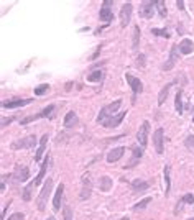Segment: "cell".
Here are the masks:
<instances>
[{"instance_id": "obj_1", "label": "cell", "mask_w": 194, "mask_h": 220, "mask_svg": "<svg viewBox=\"0 0 194 220\" xmlns=\"http://www.w3.org/2000/svg\"><path fill=\"white\" fill-rule=\"evenodd\" d=\"M120 105H122V100L119 99V100H115V102H112L110 105H107V107H104L102 110H100V113H99V117H97V122L99 123H105L107 120L110 118V117L117 112V110L120 108Z\"/></svg>"}, {"instance_id": "obj_2", "label": "cell", "mask_w": 194, "mask_h": 220, "mask_svg": "<svg viewBox=\"0 0 194 220\" xmlns=\"http://www.w3.org/2000/svg\"><path fill=\"white\" fill-rule=\"evenodd\" d=\"M36 145V136L35 135H30L26 138H21V140L12 143V148L13 150H26V148H33Z\"/></svg>"}, {"instance_id": "obj_3", "label": "cell", "mask_w": 194, "mask_h": 220, "mask_svg": "<svg viewBox=\"0 0 194 220\" xmlns=\"http://www.w3.org/2000/svg\"><path fill=\"white\" fill-rule=\"evenodd\" d=\"M148 133H150V123L143 122L140 130H138V133H136V140H138L141 148H145V146L148 145Z\"/></svg>"}, {"instance_id": "obj_4", "label": "cell", "mask_w": 194, "mask_h": 220, "mask_svg": "<svg viewBox=\"0 0 194 220\" xmlns=\"http://www.w3.org/2000/svg\"><path fill=\"white\" fill-rule=\"evenodd\" d=\"M51 187H53V181H51V179H48V181H46V184H45V187L41 189L40 197H38V209H40V210L45 209V205H46V199H48L49 192H51Z\"/></svg>"}, {"instance_id": "obj_5", "label": "cell", "mask_w": 194, "mask_h": 220, "mask_svg": "<svg viewBox=\"0 0 194 220\" xmlns=\"http://www.w3.org/2000/svg\"><path fill=\"white\" fill-rule=\"evenodd\" d=\"M130 17H132V3L128 2V3H124V7L120 10V23L124 28L130 23Z\"/></svg>"}, {"instance_id": "obj_6", "label": "cell", "mask_w": 194, "mask_h": 220, "mask_svg": "<svg viewBox=\"0 0 194 220\" xmlns=\"http://www.w3.org/2000/svg\"><path fill=\"white\" fill-rule=\"evenodd\" d=\"M91 190H92V182H91V174H84L82 178V190H81V199L86 201L91 197Z\"/></svg>"}, {"instance_id": "obj_7", "label": "cell", "mask_w": 194, "mask_h": 220, "mask_svg": "<svg viewBox=\"0 0 194 220\" xmlns=\"http://www.w3.org/2000/svg\"><path fill=\"white\" fill-rule=\"evenodd\" d=\"M155 7L156 5H155L153 0H145V2L141 3V8H140V17H143V18H152Z\"/></svg>"}, {"instance_id": "obj_8", "label": "cell", "mask_w": 194, "mask_h": 220, "mask_svg": "<svg viewBox=\"0 0 194 220\" xmlns=\"http://www.w3.org/2000/svg\"><path fill=\"white\" fill-rule=\"evenodd\" d=\"M153 143H155L156 153H158V155H161L163 150H164V146H163V128L155 130V133H153Z\"/></svg>"}, {"instance_id": "obj_9", "label": "cell", "mask_w": 194, "mask_h": 220, "mask_svg": "<svg viewBox=\"0 0 194 220\" xmlns=\"http://www.w3.org/2000/svg\"><path fill=\"white\" fill-rule=\"evenodd\" d=\"M127 117V112H120V113H117V115H112L109 120H107L104 125L107 127V128H115V127H119L122 122H124V118Z\"/></svg>"}, {"instance_id": "obj_10", "label": "cell", "mask_w": 194, "mask_h": 220, "mask_svg": "<svg viewBox=\"0 0 194 220\" xmlns=\"http://www.w3.org/2000/svg\"><path fill=\"white\" fill-rule=\"evenodd\" d=\"M31 104V99H18V100H3L2 107L3 108H15V107H23Z\"/></svg>"}, {"instance_id": "obj_11", "label": "cell", "mask_w": 194, "mask_h": 220, "mask_svg": "<svg viewBox=\"0 0 194 220\" xmlns=\"http://www.w3.org/2000/svg\"><path fill=\"white\" fill-rule=\"evenodd\" d=\"M30 176V171H28L26 166H17L15 173H13V178H15L17 182H25Z\"/></svg>"}, {"instance_id": "obj_12", "label": "cell", "mask_w": 194, "mask_h": 220, "mask_svg": "<svg viewBox=\"0 0 194 220\" xmlns=\"http://www.w3.org/2000/svg\"><path fill=\"white\" fill-rule=\"evenodd\" d=\"M125 77H127V82L130 84L132 91H133L135 94H140V92L143 91V84H141V80H140L138 77H133L132 74H127Z\"/></svg>"}, {"instance_id": "obj_13", "label": "cell", "mask_w": 194, "mask_h": 220, "mask_svg": "<svg viewBox=\"0 0 194 220\" xmlns=\"http://www.w3.org/2000/svg\"><path fill=\"white\" fill-rule=\"evenodd\" d=\"M176 51H178V45H173V48H171V54H169V59L166 61V64L163 66V71H169V69L175 68V64H176V61H178Z\"/></svg>"}, {"instance_id": "obj_14", "label": "cell", "mask_w": 194, "mask_h": 220, "mask_svg": "<svg viewBox=\"0 0 194 220\" xmlns=\"http://www.w3.org/2000/svg\"><path fill=\"white\" fill-rule=\"evenodd\" d=\"M46 143H48V135H43L41 136V140H40V145H38V148H36V153H35V161H41L43 158V153H45L46 150Z\"/></svg>"}, {"instance_id": "obj_15", "label": "cell", "mask_w": 194, "mask_h": 220, "mask_svg": "<svg viewBox=\"0 0 194 220\" xmlns=\"http://www.w3.org/2000/svg\"><path fill=\"white\" fill-rule=\"evenodd\" d=\"M63 192H64V184L58 186V190L54 194V199H53V210L58 212L61 209V199H63Z\"/></svg>"}, {"instance_id": "obj_16", "label": "cell", "mask_w": 194, "mask_h": 220, "mask_svg": "<svg viewBox=\"0 0 194 220\" xmlns=\"http://www.w3.org/2000/svg\"><path fill=\"white\" fill-rule=\"evenodd\" d=\"M124 153H125V150L122 148H114L112 151H109V155H107V161L109 163H115V161H119L122 156H124Z\"/></svg>"}, {"instance_id": "obj_17", "label": "cell", "mask_w": 194, "mask_h": 220, "mask_svg": "<svg viewBox=\"0 0 194 220\" xmlns=\"http://www.w3.org/2000/svg\"><path fill=\"white\" fill-rule=\"evenodd\" d=\"M179 51H181L183 54H191L192 51H194V45H192V41L189 38H184L181 43H179Z\"/></svg>"}, {"instance_id": "obj_18", "label": "cell", "mask_w": 194, "mask_h": 220, "mask_svg": "<svg viewBox=\"0 0 194 220\" xmlns=\"http://www.w3.org/2000/svg\"><path fill=\"white\" fill-rule=\"evenodd\" d=\"M173 87V82H169V84H166L163 87V89L160 91V94H158V105H163L164 104V100H166V97H168V94H169V89Z\"/></svg>"}, {"instance_id": "obj_19", "label": "cell", "mask_w": 194, "mask_h": 220, "mask_svg": "<svg viewBox=\"0 0 194 220\" xmlns=\"http://www.w3.org/2000/svg\"><path fill=\"white\" fill-rule=\"evenodd\" d=\"M76 122H77V115H76L74 112H68L66 117H64V127H66V128H71V127L76 125Z\"/></svg>"}, {"instance_id": "obj_20", "label": "cell", "mask_w": 194, "mask_h": 220, "mask_svg": "<svg viewBox=\"0 0 194 220\" xmlns=\"http://www.w3.org/2000/svg\"><path fill=\"white\" fill-rule=\"evenodd\" d=\"M99 18H100V21H110L114 18V13H112L110 8H105V7H102L100 12H99Z\"/></svg>"}, {"instance_id": "obj_21", "label": "cell", "mask_w": 194, "mask_h": 220, "mask_svg": "<svg viewBox=\"0 0 194 220\" xmlns=\"http://www.w3.org/2000/svg\"><path fill=\"white\" fill-rule=\"evenodd\" d=\"M48 164H49V159H46L45 163L41 164V168H40V173H38V176H36V178L33 179V182H35V184H36V186H38L40 182H41V179L45 178V173H46V169H48Z\"/></svg>"}, {"instance_id": "obj_22", "label": "cell", "mask_w": 194, "mask_h": 220, "mask_svg": "<svg viewBox=\"0 0 194 220\" xmlns=\"http://www.w3.org/2000/svg\"><path fill=\"white\" fill-rule=\"evenodd\" d=\"M181 97H183V91H178L176 92V100H175V107H176V112L181 115L183 113V100H181Z\"/></svg>"}, {"instance_id": "obj_23", "label": "cell", "mask_w": 194, "mask_h": 220, "mask_svg": "<svg viewBox=\"0 0 194 220\" xmlns=\"http://www.w3.org/2000/svg\"><path fill=\"white\" fill-rule=\"evenodd\" d=\"M35 186H36V184H35V182L31 181L30 184H28V186L23 189V194H21V195H23V201H26V202H28V201H31V190H33Z\"/></svg>"}, {"instance_id": "obj_24", "label": "cell", "mask_w": 194, "mask_h": 220, "mask_svg": "<svg viewBox=\"0 0 194 220\" xmlns=\"http://www.w3.org/2000/svg\"><path fill=\"white\" fill-rule=\"evenodd\" d=\"M110 187H112V179L104 176V178L100 179V190H109Z\"/></svg>"}, {"instance_id": "obj_25", "label": "cell", "mask_w": 194, "mask_h": 220, "mask_svg": "<svg viewBox=\"0 0 194 220\" xmlns=\"http://www.w3.org/2000/svg\"><path fill=\"white\" fill-rule=\"evenodd\" d=\"M155 5H156L158 12H160V15L161 17H166V5H164L163 0H155Z\"/></svg>"}, {"instance_id": "obj_26", "label": "cell", "mask_w": 194, "mask_h": 220, "mask_svg": "<svg viewBox=\"0 0 194 220\" xmlns=\"http://www.w3.org/2000/svg\"><path fill=\"white\" fill-rule=\"evenodd\" d=\"M132 187H133L135 190H143V189H147V187H148V184H147L145 181L136 179V181H133V182H132Z\"/></svg>"}, {"instance_id": "obj_27", "label": "cell", "mask_w": 194, "mask_h": 220, "mask_svg": "<svg viewBox=\"0 0 194 220\" xmlns=\"http://www.w3.org/2000/svg\"><path fill=\"white\" fill-rule=\"evenodd\" d=\"M100 79H102V72H100V71H94L92 74L87 76V80H89V82H99Z\"/></svg>"}, {"instance_id": "obj_28", "label": "cell", "mask_w": 194, "mask_h": 220, "mask_svg": "<svg viewBox=\"0 0 194 220\" xmlns=\"http://www.w3.org/2000/svg\"><path fill=\"white\" fill-rule=\"evenodd\" d=\"M138 40H140V28L135 26V30H133V49L135 51L138 49Z\"/></svg>"}, {"instance_id": "obj_29", "label": "cell", "mask_w": 194, "mask_h": 220, "mask_svg": "<svg viewBox=\"0 0 194 220\" xmlns=\"http://www.w3.org/2000/svg\"><path fill=\"white\" fill-rule=\"evenodd\" d=\"M150 202H152V197H147V199H143V201H140V202H138V204H136V205H135V207H133V209H135V210H141V209H145V207H147V205H148Z\"/></svg>"}, {"instance_id": "obj_30", "label": "cell", "mask_w": 194, "mask_h": 220, "mask_svg": "<svg viewBox=\"0 0 194 220\" xmlns=\"http://www.w3.org/2000/svg\"><path fill=\"white\" fill-rule=\"evenodd\" d=\"M164 184H166V187H164V192H169V168L164 166Z\"/></svg>"}, {"instance_id": "obj_31", "label": "cell", "mask_w": 194, "mask_h": 220, "mask_svg": "<svg viewBox=\"0 0 194 220\" xmlns=\"http://www.w3.org/2000/svg\"><path fill=\"white\" fill-rule=\"evenodd\" d=\"M46 91H49V85L48 84H41L38 87H35V95H43Z\"/></svg>"}, {"instance_id": "obj_32", "label": "cell", "mask_w": 194, "mask_h": 220, "mask_svg": "<svg viewBox=\"0 0 194 220\" xmlns=\"http://www.w3.org/2000/svg\"><path fill=\"white\" fill-rule=\"evenodd\" d=\"M38 118H41L40 117V113H36V115H30V117H26V118H21V125H26V123H30V122H33V120H38Z\"/></svg>"}, {"instance_id": "obj_33", "label": "cell", "mask_w": 194, "mask_h": 220, "mask_svg": "<svg viewBox=\"0 0 194 220\" xmlns=\"http://www.w3.org/2000/svg\"><path fill=\"white\" fill-rule=\"evenodd\" d=\"M152 33L156 35V36H163V38H169V33L166 30H158V28H153Z\"/></svg>"}, {"instance_id": "obj_34", "label": "cell", "mask_w": 194, "mask_h": 220, "mask_svg": "<svg viewBox=\"0 0 194 220\" xmlns=\"http://www.w3.org/2000/svg\"><path fill=\"white\" fill-rule=\"evenodd\" d=\"M53 110H54V105H48V107H45V108L40 112V117H41V118H43V117H48L49 113L53 112Z\"/></svg>"}, {"instance_id": "obj_35", "label": "cell", "mask_w": 194, "mask_h": 220, "mask_svg": "<svg viewBox=\"0 0 194 220\" xmlns=\"http://www.w3.org/2000/svg\"><path fill=\"white\" fill-rule=\"evenodd\" d=\"M132 153H133L135 161H136V159H140V158H141V155H143L141 150H140V146H133V148H132Z\"/></svg>"}, {"instance_id": "obj_36", "label": "cell", "mask_w": 194, "mask_h": 220, "mask_svg": "<svg viewBox=\"0 0 194 220\" xmlns=\"http://www.w3.org/2000/svg\"><path fill=\"white\" fill-rule=\"evenodd\" d=\"M64 220H73V212H71V207H64Z\"/></svg>"}, {"instance_id": "obj_37", "label": "cell", "mask_w": 194, "mask_h": 220, "mask_svg": "<svg viewBox=\"0 0 194 220\" xmlns=\"http://www.w3.org/2000/svg\"><path fill=\"white\" fill-rule=\"evenodd\" d=\"M183 201H184V204H194V195L192 194H186L184 197H183Z\"/></svg>"}, {"instance_id": "obj_38", "label": "cell", "mask_w": 194, "mask_h": 220, "mask_svg": "<svg viewBox=\"0 0 194 220\" xmlns=\"http://www.w3.org/2000/svg\"><path fill=\"white\" fill-rule=\"evenodd\" d=\"M8 220H25V215H23V214H20V212H17V214L10 215Z\"/></svg>"}, {"instance_id": "obj_39", "label": "cell", "mask_w": 194, "mask_h": 220, "mask_svg": "<svg viewBox=\"0 0 194 220\" xmlns=\"http://www.w3.org/2000/svg\"><path fill=\"white\" fill-rule=\"evenodd\" d=\"M186 146H188V148H194V136L192 135L186 138Z\"/></svg>"}, {"instance_id": "obj_40", "label": "cell", "mask_w": 194, "mask_h": 220, "mask_svg": "<svg viewBox=\"0 0 194 220\" xmlns=\"http://www.w3.org/2000/svg\"><path fill=\"white\" fill-rule=\"evenodd\" d=\"M183 205H184V201L181 199V201H179V202H178V205H176V214H178V212H179V210H181V207H183Z\"/></svg>"}, {"instance_id": "obj_41", "label": "cell", "mask_w": 194, "mask_h": 220, "mask_svg": "<svg viewBox=\"0 0 194 220\" xmlns=\"http://www.w3.org/2000/svg\"><path fill=\"white\" fill-rule=\"evenodd\" d=\"M176 7H178L179 10H183V8H184V2H181V0H178V2H176Z\"/></svg>"}, {"instance_id": "obj_42", "label": "cell", "mask_w": 194, "mask_h": 220, "mask_svg": "<svg viewBox=\"0 0 194 220\" xmlns=\"http://www.w3.org/2000/svg\"><path fill=\"white\" fill-rule=\"evenodd\" d=\"M112 3H114L112 0H105V2H104V7H105V8H109V7H110Z\"/></svg>"}, {"instance_id": "obj_43", "label": "cell", "mask_w": 194, "mask_h": 220, "mask_svg": "<svg viewBox=\"0 0 194 220\" xmlns=\"http://www.w3.org/2000/svg\"><path fill=\"white\" fill-rule=\"evenodd\" d=\"M99 51H100V48H99V49H97V51H96V53H94V54H92V59H96V58H97V56H99Z\"/></svg>"}, {"instance_id": "obj_44", "label": "cell", "mask_w": 194, "mask_h": 220, "mask_svg": "<svg viewBox=\"0 0 194 220\" xmlns=\"http://www.w3.org/2000/svg\"><path fill=\"white\" fill-rule=\"evenodd\" d=\"M120 220H128V217H124V218H120Z\"/></svg>"}, {"instance_id": "obj_45", "label": "cell", "mask_w": 194, "mask_h": 220, "mask_svg": "<svg viewBox=\"0 0 194 220\" xmlns=\"http://www.w3.org/2000/svg\"><path fill=\"white\" fill-rule=\"evenodd\" d=\"M48 220H54V218H53V217H51V218H48Z\"/></svg>"}, {"instance_id": "obj_46", "label": "cell", "mask_w": 194, "mask_h": 220, "mask_svg": "<svg viewBox=\"0 0 194 220\" xmlns=\"http://www.w3.org/2000/svg\"><path fill=\"white\" fill-rule=\"evenodd\" d=\"M192 122H194V117H192Z\"/></svg>"}, {"instance_id": "obj_47", "label": "cell", "mask_w": 194, "mask_h": 220, "mask_svg": "<svg viewBox=\"0 0 194 220\" xmlns=\"http://www.w3.org/2000/svg\"><path fill=\"white\" fill-rule=\"evenodd\" d=\"M189 220H194V218H189Z\"/></svg>"}]
</instances>
